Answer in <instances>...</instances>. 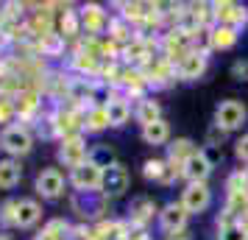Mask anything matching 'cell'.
Listing matches in <instances>:
<instances>
[{
    "mask_svg": "<svg viewBox=\"0 0 248 240\" xmlns=\"http://www.w3.org/2000/svg\"><path fill=\"white\" fill-rule=\"evenodd\" d=\"M217 240H248V235L240 229V224H232V226L217 229Z\"/></svg>",
    "mask_w": 248,
    "mask_h": 240,
    "instance_id": "34",
    "label": "cell"
},
{
    "mask_svg": "<svg viewBox=\"0 0 248 240\" xmlns=\"http://www.w3.org/2000/svg\"><path fill=\"white\" fill-rule=\"evenodd\" d=\"M42 221V204L36 198H20L17 207V229H34Z\"/></svg>",
    "mask_w": 248,
    "mask_h": 240,
    "instance_id": "21",
    "label": "cell"
},
{
    "mask_svg": "<svg viewBox=\"0 0 248 240\" xmlns=\"http://www.w3.org/2000/svg\"><path fill=\"white\" fill-rule=\"evenodd\" d=\"M23 179V168L17 160H0V190H12Z\"/></svg>",
    "mask_w": 248,
    "mask_h": 240,
    "instance_id": "29",
    "label": "cell"
},
{
    "mask_svg": "<svg viewBox=\"0 0 248 240\" xmlns=\"http://www.w3.org/2000/svg\"><path fill=\"white\" fill-rule=\"evenodd\" d=\"M39 109H42V98L36 90H20L14 95V112L20 117V123H28V120H39Z\"/></svg>",
    "mask_w": 248,
    "mask_h": 240,
    "instance_id": "18",
    "label": "cell"
},
{
    "mask_svg": "<svg viewBox=\"0 0 248 240\" xmlns=\"http://www.w3.org/2000/svg\"><path fill=\"white\" fill-rule=\"evenodd\" d=\"M103 106H106V114H109V128H123L125 123L131 120V114H134L131 103H128V98L120 92V87L106 90V101H103Z\"/></svg>",
    "mask_w": 248,
    "mask_h": 240,
    "instance_id": "8",
    "label": "cell"
},
{
    "mask_svg": "<svg viewBox=\"0 0 248 240\" xmlns=\"http://www.w3.org/2000/svg\"><path fill=\"white\" fill-rule=\"evenodd\" d=\"M78 17H81V28H84V34L95 36V39H101V36L109 31V23H112L109 12L103 9L101 3H87V6H81Z\"/></svg>",
    "mask_w": 248,
    "mask_h": 240,
    "instance_id": "6",
    "label": "cell"
},
{
    "mask_svg": "<svg viewBox=\"0 0 248 240\" xmlns=\"http://www.w3.org/2000/svg\"><path fill=\"white\" fill-rule=\"evenodd\" d=\"M59 34L64 36V39H76V36H81L84 34V28H81V17H78V12H73V9H64L62 12V17H59Z\"/></svg>",
    "mask_w": 248,
    "mask_h": 240,
    "instance_id": "28",
    "label": "cell"
},
{
    "mask_svg": "<svg viewBox=\"0 0 248 240\" xmlns=\"http://www.w3.org/2000/svg\"><path fill=\"white\" fill-rule=\"evenodd\" d=\"M106 39H112L114 45L125 48L128 42H134L137 39V28L131 23H125L123 17L117 14V17H112V23H109V31H106Z\"/></svg>",
    "mask_w": 248,
    "mask_h": 240,
    "instance_id": "24",
    "label": "cell"
},
{
    "mask_svg": "<svg viewBox=\"0 0 248 240\" xmlns=\"http://www.w3.org/2000/svg\"><path fill=\"white\" fill-rule=\"evenodd\" d=\"M128 238H131L128 221L106 218V221H101V224L92 226V240H128Z\"/></svg>",
    "mask_w": 248,
    "mask_h": 240,
    "instance_id": "19",
    "label": "cell"
},
{
    "mask_svg": "<svg viewBox=\"0 0 248 240\" xmlns=\"http://www.w3.org/2000/svg\"><path fill=\"white\" fill-rule=\"evenodd\" d=\"M212 12H215V25H229L234 31H243L248 23V6L234 3V0H215Z\"/></svg>",
    "mask_w": 248,
    "mask_h": 240,
    "instance_id": "5",
    "label": "cell"
},
{
    "mask_svg": "<svg viewBox=\"0 0 248 240\" xmlns=\"http://www.w3.org/2000/svg\"><path fill=\"white\" fill-rule=\"evenodd\" d=\"M165 240H192L190 229H181V232H173V235H165Z\"/></svg>",
    "mask_w": 248,
    "mask_h": 240,
    "instance_id": "38",
    "label": "cell"
},
{
    "mask_svg": "<svg viewBox=\"0 0 248 240\" xmlns=\"http://www.w3.org/2000/svg\"><path fill=\"white\" fill-rule=\"evenodd\" d=\"M134 120L140 126H151V123L162 120V103H159L154 95H145V98L137 101V106H134Z\"/></svg>",
    "mask_w": 248,
    "mask_h": 240,
    "instance_id": "22",
    "label": "cell"
},
{
    "mask_svg": "<svg viewBox=\"0 0 248 240\" xmlns=\"http://www.w3.org/2000/svg\"><path fill=\"white\" fill-rule=\"evenodd\" d=\"M206 67H209V53H203V50H190V53L176 64V76H179V81H198V79H203Z\"/></svg>",
    "mask_w": 248,
    "mask_h": 240,
    "instance_id": "16",
    "label": "cell"
},
{
    "mask_svg": "<svg viewBox=\"0 0 248 240\" xmlns=\"http://www.w3.org/2000/svg\"><path fill=\"white\" fill-rule=\"evenodd\" d=\"M240 171H243V179H246V184H248V165L246 168H240Z\"/></svg>",
    "mask_w": 248,
    "mask_h": 240,
    "instance_id": "40",
    "label": "cell"
},
{
    "mask_svg": "<svg viewBox=\"0 0 248 240\" xmlns=\"http://www.w3.org/2000/svg\"><path fill=\"white\" fill-rule=\"evenodd\" d=\"M240 42V31L229 25H215L209 28V50H232Z\"/></svg>",
    "mask_w": 248,
    "mask_h": 240,
    "instance_id": "23",
    "label": "cell"
},
{
    "mask_svg": "<svg viewBox=\"0 0 248 240\" xmlns=\"http://www.w3.org/2000/svg\"><path fill=\"white\" fill-rule=\"evenodd\" d=\"M70 232H73V226L64 218H53L45 224L42 235H36V240H70Z\"/></svg>",
    "mask_w": 248,
    "mask_h": 240,
    "instance_id": "30",
    "label": "cell"
},
{
    "mask_svg": "<svg viewBox=\"0 0 248 240\" xmlns=\"http://www.w3.org/2000/svg\"><path fill=\"white\" fill-rule=\"evenodd\" d=\"M232 79L248 81V62H246V59H237L234 64H232Z\"/></svg>",
    "mask_w": 248,
    "mask_h": 240,
    "instance_id": "37",
    "label": "cell"
},
{
    "mask_svg": "<svg viewBox=\"0 0 248 240\" xmlns=\"http://www.w3.org/2000/svg\"><path fill=\"white\" fill-rule=\"evenodd\" d=\"M181 207L190 212V215H201L212 207V187L206 182H192V184H184L181 190Z\"/></svg>",
    "mask_w": 248,
    "mask_h": 240,
    "instance_id": "7",
    "label": "cell"
},
{
    "mask_svg": "<svg viewBox=\"0 0 248 240\" xmlns=\"http://www.w3.org/2000/svg\"><path fill=\"white\" fill-rule=\"evenodd\" d=\"M237 224H240V229H243V232L248 235V209L243 212V215H240V221H237Z\"/></svg>",
    "mask_w": 248,
    "mask_h": 240,
    "instance_id": "39",
    "label": "cell"
},
{
    "mask_svg": "<svg viewBox=\"0 0 248 240\" xmlns=\"http://www.w3.org/2000/svg\"><path fill=\"white\" fill-rule=\"evenodd\" d=\"M212 171H215V162L209 160L201 148H198L190 160L181 165V179H184L187 184H192V182H209Z\"/></svg>",
    "mask_w": 248,
    "mask_h": 240,
    "instance_id": "15",
    "label": "cell"
},
{
    "mask_svg": "<svg viewBox=\"0 0 248 240\" xmlns=\"http://www.w3.org/2000/svg\"><path fill=\"white\" fill-rule=\"evenodd\" d=\"M73 212H78L84 221H106V212H109V198L95 190V193H73Z\"/></svg>",
    "mask_w": 248,
    "mask_h": 240,
    "instance_id": "3",
    "label": "cell"
},
{
    "mask_svg": "<svg viewBox=\"0 0 248 240\" xmlns=\"http://www.w3.org/2000/svg\"><path fill=\"white\" fill-rule=\"evenodd\" d=\"M0 240H12V238H9V235H0Z\"/></svg>",
    "mask_w": 248,
    "mask_h": 240,
    "instance_id": "41",
    "label": "cell"
},
{
    "mask_svg": "<svg viewBox=\"0 0 248 240\" xmlns=\"http://www.w3.org/2000/svg\"><path fill=\"white\" fill-rule=\"evenodd\" d=\"M142 143L145 145H170V123L162 117L156 123H151V126H142Z\"/></svg>",
    "mask_w": 248,
    "mask_h": 240,
    "instance_id": "25",
    "label": "cell"
},
{
    "mask_svg": "<svg viewBox=\"0 0 248 240\" xmlns=\"http://www.w3.org/2000/svg\"><path fill=\"white\" fill-rule=\"evenodd\" d=\"M70 184H73L76 193H95L103 184V171L95 162H84L81 168L70 171Z\"/></svg>",
    "mask_w": 248,
    "mask_h": 240,
    "instance_id": "10",
    "label": "cell"
},
{
    "mask_svg": "<svg viewBox=\"0 0 248 240\" xmlns=\"http://www.w3.org/2000/svg\"><path fill=\"white\" fill-rule=\"evenodd\" d=\"M142 176H145L148 182H156L162 187H170V184H176V179H181V171L179 168H173L168 160H145L142 165Z\"/></svg>",
    "mask_w": 248,
    "mask_h": 240,
    "instance_id": "17",
    "label": "cell"
},
{
    "mask_svg": "<svg viewBox=\"0 0 248 240\" xmlns=\"http://www.w3.org/2000/svg\"><path fill=\"white\" fill-rule=\"evenodd\" d=\"M34 190H36V195H42L45 201L62 198V193H64V173L59 171V168H42L34 179Z\"/></svg>",
    "mask_w": 248,
    "mask_h": 240,
    "instance_id": "9",
    "label": "cell"
},
{
    "mask_svg": "<svg viewBox=\"0 0 248 240\" xmlns=\"http://www.w3.org/2000/svg\"><path fill=\"white\" fill-rule=\"evenodd\" d=\"M234 157L237 162H243V165H248V131L243 134V137L234 143Z\"/></svg>",
    "mask_w": 248,
    "mask_h": 240,
    "instance_id": "36",
    "label": "cell"
},
{
    "mask_svg": "<svg viewBox=\"0 0 248 240\" xmlns=\"http://www.w3.org/2000/svg\"><path fill=\"white\" fill-rule=\"evenodd\" d=\"M36 50H39L42 56H47V59H62L64 50H67V39L59 34V31H53V34L36 39Z\"/></svg>",
    "mask_w": 248,
    "mask_h": 240,
    "instance_id": "26",
    "label": "cell"
},
{
    "mask_svg": "<svg viewBox=\"0 0 248 240\" xmlns=\"http://www.w3.org/2000/svg\"><path fill=\"white\" fill-rule=\"evenodd\" d=\"M109 128V114H106V106L98 103V106H92L84 112V131L87 134H101Z\"/></svg>",
    "mask_w": 248,
    "mask_h": 240,
    "instance_id": "27",
    "label": "cell"
},
{
    "mask_svg": "<svg viewBox=\"0 0 248 240\" xmlns=\"http://www.w3.org/2000/svg\"><path fill=\"white\" fill-rule=\"evenodd\" d=\"M246 120H248V109H246V103L237 101V98H226L215 109V126L220 128V131H226V134L243 128Z\"/></svg>",
    "mask_w": 248,
    "mask_h": 240,
    "instance_id": "2",
    "label": "cell"
},
{
    "mask_svg": "<svg viewBox=\"0 0 248 240\" xmlns=\"http://www.w3.org/2000/svg\"><path fill=\"white\" fill-rule=\"evenodd\" d=\"M90 162H95V165H98L101 171H106V168H109V165H114L117 160H114V151L109 148V145L98 143L95 148H90Z\"/></svg>",
    "mask_w": 248,
    "mask_h": 240,
    "instance_id": "31",
    "label": "cell"
},
{
    "mask_svg": "<svg viewBox=\"0 0 248 240\" xmlns=\"http://www.w3.org/2000/svg\"><path fill=\"white\" fill-rule=\"evenodd\" d=\"M154 215H159L156 201L151 195H137V198H131V204H128L125 221H128L131 229H148V224L154 221Z\"/></svg>",
    "mask_w": 248,
    "mask_h": 240,
    "instance_id": "13",
    "label": "cell"
},
{
    "mask_svg": "<svg viewBox=\"0 0 248 240\" xmlns=\"http://www.w3.org/2000/svg\"><path fill=\"white\" fill-rule=\"evenodd\" d=\"M128 184H131V173H128V168L120 165V162H114V165H109V168L103 171L101 193L112 201V198H117V195H123L125 190H128Z\"/></svg>",
    "mask_w": 248,
    "mask_h": 240,
    "instance_id": "12",
    "label": "cell"
},
{
    "mask_svg": "<svg viewBox=\"0 0 248 240\" xmlns=\"http://www.w3.org/2000/svg\"><path fill=\"white\" fill-rule=\"evenodd\" d=\"M195 151H198V145H195V143H192L190 137H176V140H170V145H168V157H165V160H168L170 165H173V168H179V171H181V165L190 160Z\"/></svg>",
    "mask_w": 248,
    "mask_h": 240,
    "instance_id": "20",
    "label": "cell"
},
{
    "mask_svg": "<svg viewBox=\"0 0 248 240\" xmlns=\"http://www.w3.org/2000/svg\"><path fill=\"white\" fill-rule=\"evenodd\" d=\"M142 73H145V79H148V90H165L173 81H179L176 64L168 62V59H162V56H156L148 67H142Z\"/></svg>",
    "mask_w": 248,
    "mask_h": 240,
    "instance_id": "11",
    "label": "cell"
},
{
    "mask_svg": "<svg viewBox=\"0 0 248 240\" xmlns=\"http://www.w3.org/2000/svg\"><path fill=\"white\" fill-rule=\"evenodd\" d=\"M17 207H20V201H14V198L0 204V226L3 229H17Z\"/></svg>",
    "mask_w": 248,
    "mask_h": 240,
    "instance_id": "32",
    "label": "cell"
},
{
    "mask_svg": "<svg viewBox=\"0 0 248 240\" xmlns=\"http://www.w3.org/2000/svg\"><path fill=\"white\" fill-rule=\"evenodd\" d=\"M59 162L70 168V171H76L81 168L84 162H90V148H87V140L84 134H73V137H64L59 143V151H56Z\"/></svg>",
    "mask_w": 248,
    "mask_h": 240,
    "instance_id": "4",
    "label": "cell"
},
{
    "mask_svg": "<svg viewBox=\"0 0 248 240\" xmlns=\"http://www.w3.org/2000/svg\"><path fill=\"white\" fill-rule=\"evenodd\" d=\"M34 148V134L25 123H12V126H3L0 131V151L9 154V160H20L25 154H31Z\"/></svg>",
    "mask_w": 248,
    "mask_h": 240,
    "instance_id": "1",
    "label": "cell"
},
{
    "mask_svg": "<svg viewBox=\"0 0 248 240\" xmlns=\"http://www.w3.org/2000/svg\"><path fill=\"white\" fill-rule=\"evenodd\" d=\"M14 95H3L0 92V126L3 123H9L12 126V117H14Z\"/></svg>",
    "mask_w": 248,
    "mask_h": 240,
    "instance_id": "33",
    "label": "cell"
},
{
    "mask_svg": "<svg viewBox=\"0 0 248 240\" xmlns=\"http://www.w3.org/2000/svg\"><path fill=\"white\" fill-rule=\"evenodd\" d=\"M159 229L165 235H173V232H181L187 229V221H190V212L181 207V201H168L165 207H159Z\"/></svg>",
    "mask_w": 248,
    "mask_h": 240,
    "instance_id": "14",
    "label": "cell"
},
{
    "mask_svg": "<svg viewBox=\"0 0 248 240\" xmlns=\"http://www.w3.org/2000/svg\"><path fill=\"white\" fill-rule=\"evenodd\" d=\"M226 140V131H220V128L215 126H209V131H206V143H203V145H206V148H220V143H223Z\"/></svg>",
    "mask_w": 248,
    "mask_h": 240,
    "instance_id": "35",
    "label": "cell"
}]
</instances>
